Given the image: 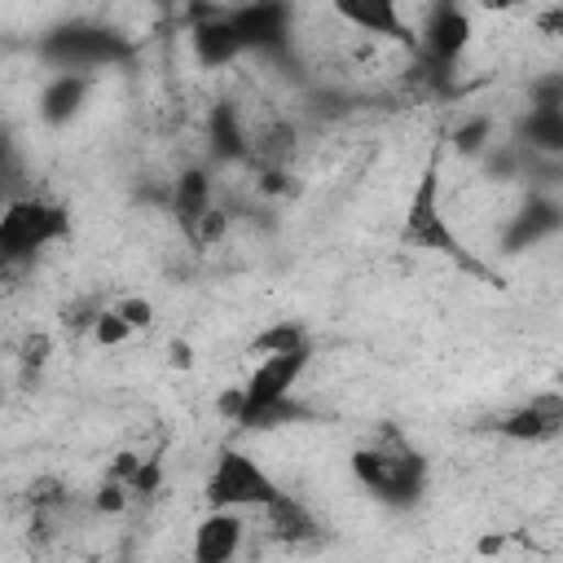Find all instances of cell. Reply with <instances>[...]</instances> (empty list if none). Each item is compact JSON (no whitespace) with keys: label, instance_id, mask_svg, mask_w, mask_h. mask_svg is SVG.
I'll return each mask as SVG.
<instances>
[{"label":"cell","instance_id":"13","mask_svg":"<svg viewBox=\"0 0 563 563\" xmlns=\"http://www.w3.org/2000/svg\"><path fill=\"white\" fill-rule=\"evenodd\" d=\"M295 347H308V339H303V330L290 325V321H277V325H268V330H260V334L251 339V352H255V356L295 352Z\"/></svg>","mask_w":563,"mask_h":563},{"label":"cell","instance_id":"1","mask_svg":"<svg viewBox=\"0 0 563 563\" xmlns=\"http://www.w3.org/2000/svg\"><path fill=\"white\" fill-rule=\"evenodd\" d=\"M70 233V216L48 198H13L0 211V282L22 277L44 246Z\"/></svg>","mask_w":563,"mask_h":563},{"label":"cell","instance_id":"19","mask_svg":"<svg viewBox=\"0 0 563 563\" xmlns=\"http://www.w3.org/2000/svg\"><path fill=\"white\" fill-rule=\"evenodd\" d=\"M0 387H4V383H0Z\"/></svg>","mask_w":563,"mask_h":563},{"label":"cell","instance_id":"6","mask_svg":"<svg viewBox=\"0 0 563 563\" xmlns=\"http://www.w3.org/2000/svg\"><path fill=\"white\" fill-rule=\"evenodd\" d=\"M246 541V515L238 510H207L189 541V563H233Z\"/></svg>","mask_w":563,"mask_h":563},{"label":"cell","instance_id":"4","mask_svg":"<svg viewBox=\"0 0 563 563\" xmlns=\"http://www.w3.org/2000/svg\"><path fill=\"white\" fill-rule=\"evenodd\" d=\"M352 475L361 479L365 493L405 506V501L418 497L427 466H422V457H418L413 449H405L400 440H378V444L352 453Z\"/></svg>","mask_w":563,"mask_h":563},{"label":"cell","instance_id":"17","mask_svg":"<svg viewBox=\"0 0 563 563\" xmlns=\"http://www.w3.org/2000/svg\"><path fill=\"white\" fill-rule=\"evenodd\" d=\"M128 501H132V488H128L123 479H114V475L97 488V510H106V515H119Z\"/></svg>","mask_w":563,"mask_h":563},{"label":"cell","instance_id":"7","mask_svg":"<svg viewBox=\"0 0 563 563\" xmlns=\"http://www.w3.org/2000/svg\"><path fill=\"white\" fill-rule=\"evenodd\" d=\"M559 427H563V400H559L554 391L532 396L523 409H515V413H506V418L497 422L501 435H510V440H528V444H532V440H554Z\"/></svg>","mask_w":563,"mask_h":563},{"label":"cell","instance_id":"14","mask_svg":"<svg viewBox=\"0 0 563 563\" xmlns=\"http://www.w3.org/2000/svg\"><path fill=\"white\" fill-rule=\"evenodd\" d=\"M79 97H84V79H79V75H62V79L48 88V97H44V114H48V119H66V114L79 106Z\"/></svg>","mask_w":563,"mask_h":563},{"label":"cell","instance_id":"15","mask_svg":"<svg viewBox=\"0 0 563 563\" xmlns=\"http://www.w3.org/2000/svg\"><path fill=\"white\" fill-rule=\"evenodd\" d=\"M92 339H97L101 347H119V343L132 339V330H128V321H123L114 308H101V312L92 317Z\"/></svg>","mask_w":563,"mask_h":563},{"label":"cell","instance_id":"2","mask_svg":"<svg viewBox=\"0 0 563 563\" xmlns=\"http://www.w3.org/2000/svg\"><path fill=\"white\" fill-rule=\"evenodd\" d=\"M207 506L211 510H238V515H251V510H268L286 488L264 471V462L238 444H224L216 457H211V471H207Z\"/></svg>","mask_w":563,"mask_h":563},{"label":"cell","instance_id":"5","mask_svg":"<svg viewBox=\"0 0 563 563\" xmlns=\"http://www.w3.org/2000/svg\"><path fill=\"white\" fill-rule=\"evenodd\" d=\"M405 242L409 246H422V251H440V255H453V260H466L462 255V242L453 238L444 211H440V163L431 158L413 198H409V211H405Z\"/></svg>","mask_w":563,"mask_h":563},{"label":"cell","instance_id":"10","mask_svg":"<svg viewBox=\"0 0 563 563\" xmlns=\"http://www.w3.org/2000/svg\"><path fill=\"white\" fill-rule=\"evenodd\" d=\"M211 207H216V202H211V180H207L202 172H185V176H176L172 211H176V220H180L185 233H189V229L198 224V216L211 211Z\"/></svg>","mask_w":563,"mask_h":563},{"label":"cell","instance_id":"11","mask_svg":"<svg viewBox=\"0 0 563 563\" xmlns=\"http://www.w3.org/2000/svg\"><path fill=\"white\" fill-rule=\"evenodd\" d=\"M260 515H268V528L282 537V541H312L317 537V519L308 515V506H299L290 493H282L268 510H260Z\"/></svg>","mask_w":563,"mask_h":563},{"label":"cell","instance_id":"9","mask_svg":"<svg viewBox=\"0 0 563 563\" xmlns=\"http://www.w3.org/2000/svg\"><path fill=\"white\" fill-rule=\"evenodd\" d=\"M339 18H343L347 26H361V31H369V35H387V40H409V35H413V31L405 26V18H400L396 4H343Z\"/></svg>","mask_w":563,"mask_h":563},{"label":"cell","instance_id":"12","mask_svg":"<svg viewBox=\"0 0 563 563\" xmlns=\"http://www.w3.org/2000/svg\"><path fill=\"white\" fill-rule=\"evenodd\" d=\"M198 53L207 57V62H229L233 53H242V40L233 35V26H229V18H211L207 26H198Z\"/></svg>","mask_w":563,"mask_h":563},{"label":"cell","instance_id":"18","mask_svg":"<svg viewBox=\"0 0 563 563\" xmlns=\"http://www.w3.org/2000/svg\"><path fill=\"white\" fill-rule=\"evenodd\" d=\"M484 136H488V119H471L466 128H457V132H453V145L471 154V150H479V145H484Z\"/></svg>","mask_w":563,"mask_h":563},{"label":"cell","instance_id":"8","mask_svg":"<svg viewBox=\"0 0 563 563\" xmlns=\"http://www.w3.org/2000/svg\"><path fill=\"white\" fill-rule=\"evenodd\" d=\"M418 44H422V53H431L435 62H453V57L462 53V44H466V13L453 9V4L431 9V13H427V26H422V35H418Z\"/></svg>","mask_w":563,"mask_h":563},{"label":"cell","instance_id":"16","mask_svg":"<svg viewBox=\"0 0 563 563\" xmlns=\"http://www.w3.org/2000/svg\"><path fill=\"white\" fill-rule=\"evenodd\" d=\"M114 312L128 321V330H132V334H136V330H145V325L154 321V303H150V299H136V295H132V299H119V303H114Z\"/></svg>","mask_w":563,"mask_h":563},{"label":"cell","instance_id":"3","mask_svg":"<svg viewBox=\"0 0 563 563\" xmlns=\"http://www.w3.org/2000/svg\"><path fill=\"white\" fill-rule=\"evenodd\" d=\"M308 365H312V347L260 356L255 369L238 383V427H268L277 413H286V400Z\"/></svg>","mask_w":563,"mask_h":563}]
</instances>
